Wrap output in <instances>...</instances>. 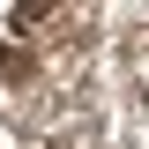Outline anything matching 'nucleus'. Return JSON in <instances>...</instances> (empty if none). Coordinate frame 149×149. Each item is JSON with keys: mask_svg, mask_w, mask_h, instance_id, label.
<instances>
[{"mask_svg": "<svg viewBox=\"0 0 149 149\" xmlns=\"http://www.w3.org/2000/svg\"><path fill=\"white\" fill-rule=\"evenodd\" d=\"M142 134H149V112H142Z\"/></svg>", "mask_w": 149, "mask_h": 149, "instance_id": "1", "label": "nucleus"}]
</instances>
